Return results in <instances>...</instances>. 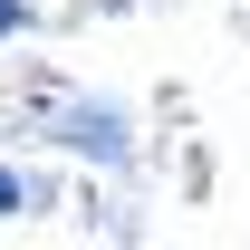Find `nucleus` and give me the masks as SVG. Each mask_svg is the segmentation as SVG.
Instances as JSON below:
<instances>
[{"instance_id": "obj_2", "label": "nucleus", "mask_w": 250, "mask_h": 250, "mask_svg": "<svg viewBox=\"0 0 250 250\" xmlns=\"http://www.w3.org/2000/svg\"><path fill=\"white\" fill-rule=\"evenodd\" d=\"M39 202H48V192H39L29 173H20V164H0V221H29Z\"/></svg>"}, {"instance_id": "obj_1", "label": "nucleus", "mask_w": 250, "mask_h": 250, "mask_svg": "<svg viewBox=\"0 0 250 250\" xmlns=\"http://www.w3.org/2000/svg\"><path fill=\"white\" fill-rule=\"evenodd\" d=\"M48 145L77 164H135V125H125V106H106V96H58L48 106Z\"/></svg>"}, {"instance_id": "obj_3", "label": "nucleus", "mask_w": 250, "mask_h": 250, "mask_svg": "<svg viewBox=\"0 0 250 250\" xmlns=\"http://www.w3.org/2000/svg\"><path fill=\"white\" fill-rule=\"evenodd\" d=\"M29 29V0H0V39H20Z\"/></svg>"}]
</instances>
